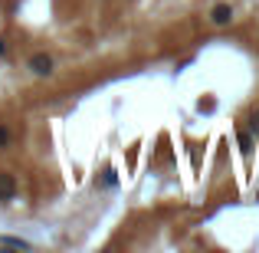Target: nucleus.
<instances>
[{"label": "nucleus", "mask_w": 259, "mask_h": 253, "mask_svg": "<svg viewBox=\"0 0 259 253\" xmlns=\"http://www.w3.org/2000/svg\"><path fill=\"white\" fill-rule=\"evenodd\" d=\"M0 56H4V40H0Z\"/></svg>", "instance_id": "nucleus-7"}, {"label": "nucleus", "mask_w": 259, "mask_h": 253, "mask_svg": "<svg viewBox=\"0 0 259 253\" xmlns=\"http://www.w3.org/2000/svg\"><path fill=\"white\" fill-rule=\"evenodd\" d=\"M210 23L213 26H230L233 23V7L230 4H217L213 10H210Z\"/></svg>", "instance_id": "nucleus-1"}, {"label": "nucleus", "mask_w": 259, "mask_h": 253, "mask_svg": "<svg viewBox=\"0 0 259 253\" xmlns=\"http://www.w3.org/2000/svg\"><path fill=\"white\" fill-rule=\"evenodd\" d=\"M0 243H4V247H13V250H30V243L20 240V237H0Z\"/></svg>", "instance_id": "nucleus-4"}, {"label": "nucleus", "mask_w": 259, "mask_h": 253, "mask_svg": "<svg viewBox=\"0 0 259 253\" xmlns=\"http://www.w3.org/2000/svg\"><path fill=\"white\" fill-rule=\"evenodd\" d=\"M30 69H33V76H50V73H53V56H46V53H33V56H30Z\"/></svg>", "instance_id": "nucleus-2"}, {"label": "nucleus", "mask_w": 259, "mask_h": 253, "mask_svg": "<svg viewBox=\"0 0 259 253\" xmlns=\"http://www.w3.org/2000/svg\"><path fill=\"white\" fill-rule=\"evenodd\" d=\"M7 141H10V132H7V128H4V125H0V148H4V145H7Z\"/></svg>", "instance_id": "nucleus-6"}, {"label": "nucleus", "mask_w": 259, "mask_h": 253, "mask_svg": "<svg viewBox=\"0 0 259 253\" xmlns=\"http://www.w3.org/2000/svg\"><path fill=\"white\" fill-rule=\"evenodd\" d=\"M13 194H17V177L0 171V201H10Z\"/></svg>", "instance_id": "nucleus-3"}, {"label": "nucleus", "mask_w": 259, "mask_h": 253, "mask_svg": "<svg viewBox=\"0 0 259 253\" xmlns=\"http://www.w3.org/2000/svg\"><path fill=\"white\" fill-rule=\"evenodd\" d=\"M240 148H243V152H249V148H253V138H249V135H246V132H243V135H240Z\"/></svg>", "instance_id": "nucleus-5"}]
</instances>
